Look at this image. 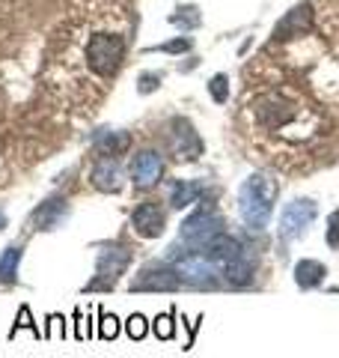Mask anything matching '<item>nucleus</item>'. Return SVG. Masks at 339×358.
I'll return each instance as SVG.
<instances>
[{
  "instance_id": "nucleus-1",
  "label": "nucleus",
  "mask_w": 339,
  "mask_h": 358,
  "mask_svg": "<svg viewBox=\"0 0 339 358\" xmlns=\"http://www.w3.org/2000/svg\"><path fill=\"white\" fill-rule=\"evenodd\" d=\"M277 182L265 173H253L247 176L241 188H239V212L241 221L250 230H265L274 215V200H277Z\"/></svg>"
},
{
  "instance_id": "nucleus-2",
  "label": "nucleus",
  "mask_w": 339,
  "mask_h": 358,
  "mask_svg": "<svg viewBox=\"0 0 339 358\" xmlns=\"http://www.w3.org/2000/svg\"><path fill=\"white\" fill-rule=\"evenodd\" d=\"M86 69L98 78H113L126 60V36L116 30H93L84 42Z\"/></svg>"
},
{
  "instance_id": "nucleus-3",
  "label": "nucleus",
  "mask_w": 339,
  "mask_h": 358,
  "mask_svg": "<svg viewBox=\"0 0 339 358\" xmlns=\"http://www.w3.org/2000/svg\"><path fill=\"white\" fill-rule=\"evenodd\" d=\"M167 263L176 268V275L182 278V284H188V287L214 289L220 284V268L209 254L188 251L185 245H173L167 254Z\"/></svg>"
},
{
  "instance_id": "nucleus-4",
  "label": "nucleus",
  "mask_w": 339,
  "mask_h": 358,
  "mask_svg": "<svg viewBox=\"0 0 339 358\" xmlns=\"http://www.w3.org/2000/svg\"><path fill=\"white\" fill-rule=\"evenodd\" d=\"M223 233H226L223 215L214 206L202 203L197 212H190V215L182 221V227H179V242H182L188 251L206 254L211 245L223 236Z\"/></svg>"
},
{
  "instance_id": "nucleus-5",
  "label": "nucleus",
  "mask_w": 339,
  "mask_h": 358,
  "mask_svg": "<svg viewBox=\"0 0 339 358\" xmlns=\"http://www.w3.org/2000/svg\"><path fill=\"white\" fill-rule=\"evenodd\" d=\"M131 266V248L122 242H107L101 245L98 260H96V278L84 289L96 293V289H113V284L119 281V275H126Z\"/></svg>"
},
{
  "instance_id": "nucleus-6",
  "label": "nucleus",
  "mask_w": 339,
  "mask_h": 358,
  "mask_svg": "<svg viewBox=\"0 0 339 358\" xmlns=\"http://www.w3.org/2000/svg\"><path fill=\"white\" fill-rule=\"evenodd\" d=\"M315 215H319V206H315V200H310V197H298V200H292V203H286L280 212V239L282 242L301 239L303 233L312 227Z\"/></svg>"
},
{
  "instance_id": "nucleus-7",
  "label": "nucleus",
  "mask_w": 339,
  "mask_h": 358,
  "mask_svg": "<svg viewBox=\"0 0 339 358\" xmlns=\"http://www.w3.org/2000/svg\"><path fill=\"white\" fill-rule=\"evenodd\" d=\"M167 143H170V152H173L176 162H197L202 150H206V143H202L197 129L190 126V120H185V117H176L170 122Z\"/></svg>"
},
{
  "instance_id": "nucleus-8",
  "label": "nucleus",
  "mask_w": 339,
  "mask_h": 358,
  "mask_svg": "<svg viewBox=\"0 0 339 358\" xmlns=\"http://www.w3.org/2000/svg\"><path fill=\"white\" fill-rule=\"evenodd\" d=\"M182 287V278L170 263H149L140 268V275L131 281V293H176Z\"/></svg>"
},
{
  "instance_id": "nucleus-9",
  "label": "nucleus",
  "mask_w": 339,
  "mask_h": 358,
  "mask_svg": "<svg viewBox=\"0 0 339 358\" xmlns=\"http://www.w3.org/2000/svg\"><path fill=\"white\" fill-rule=\"evenodd\" d=\"M131 227L137 230V236H143V239H158L167 227V215L155 200H146V203H140L131 212Z\"/></svg>"
},
{
  "instance_id": "nucleus-10",
  "label": "nucleus",
  "mask_w": 339,
  "mask_h": 358,
  "mask_svg": "<svg viewBox=\"0 0 339 358\" xmlns=\"http://www.w3.org/2000/svg\"><path fill=\"white\" fill-rule=\"evenodd\" d=\"M164 176V159L155 150H143L131 159V179L137 188H152Z\"/></svg>"
},
{
  "instance_id": "nucleus-11",
  "label": "nucleus",
  "mask_w": 339,
  "mask_h": 358,
  "mask_svg": "<svg viewBox=\"0 0 339 358\" xmlns=\"http://www.w3.org/2000/svg\"><path fill=\"white\" fill-rule=\"evenodd\" d=\"M220 268V278L229 287H247L253 281V272H256V257H253V251L244 245V251H239L232 257V260H226V263H220L218 266Z\"/></svg>"
},
{
  "instance_id": "nucleus-12",
  "label": "nucleus",
  "mask_w": 339,
  "mask_h": 358,
  "mask_svg": "<svg viewBox=\"0 0 339 358\" xmlns=\"http://www.w3.org/2000/svg\"><path fill=\"white\" fill-rule=\"evenodd\" d=\"M66 221H69V203L60 197L45 200V203H39L30 215L33 230H60Z\"/></svg>"
},
{
  "instance_id": "nucleus-13",
  "label": "nucleus",
  "mask_w": 339,
  "mask_h": 358,
  "mask_svg": "<svg viewBox=\"0 0 339 358\" xmlns=\"http://www.w3.org/2000/svg\"><path fill=\"white\" fill-rule=\"evenodd\" d=\"M89 182H93L98 192H119L122 188V167L116 164L113 155H101V159L93 164V173H89Z\"/></svg>"
},
{
  "instance_id": "nucleus-14",
  "label": "nucleus",
  "mask_w": 339,
  "mask_h": 358,
  "mask_svg": "<svg viewBox=\"0 0 339 358\" xmlns=\"http://www.w3.org/2000/svg\"><path fill=\"white\" fill-rule=\"evenodd\" d=\"M312 27V6L310 3H301L295 6L292 13L282 15V21L274 27V39H292V36H301Z\"/></svg>"
},
{
  "instance_id": "nucleus-15",
  "label": "nucleus",
  "mask_w": 339,
  "mask_h": 358,
  "mask_svg": "<svg viewBox=\"0 0 339 358\" xmlns=\"http://www.w3.org/2000/svg\"><path fill=\"white\" fill-rule=\"evenodd\" d=\"M202 194H206V182H202V179H176V182L170 185V206L188 209L190 203H199Z\"/></svg>"
},
{
  "instance_id": "nucleus-16",
  "label": "nucleus",
  "mask_w": 339,
  "mask_h": 358,
  "mask_svg": "<svg viewBox=\"0 0 339 358\" xmlns=\"http://www.w3.org/2000/svg\"><path fill=\"white\" fill-rule=\"evenodd\" d=\"M128 143H131L128 131H110V129H101V131L93 134V147H96V152H101V155H119V152H126V150H128Z\"/></svg>"
},
{
  "instance_id": "nucleus-17",
  "label": "nucleus",
  "mask_w": 339,
  "mask_h": 358,
  "mask_svg": "<svg viewBox=\"0 0 339 358\" xmlns=\"http://www.w3.org/2000/svg\"><path fill=\"white\" fill-rule=\"evenodd\" d=\"M324 278H327V268H324V263H319V260H301V263L295 266V284H298L301 289H315V287H322Z\"/></svg>"
},
{
  "instance_id": "nucleus-18",
  "label": "nucleus",
  "mask_w": 339,
  "mask_h": 358,
  "mask_svg": "<svg viewBox=\"0 0 339 358\" xmlns=\"http://www.w3.org/2000/svg\"><path fill=\"white\" fill-rule=\"evenodd\" d=\"M21 245H9L0 254V284H15L18 281V263H21Z\"/></svg>"
},
{
  "instance_id": "nucleus-19",
  "label": "nucleus",
  "mask_w": 339,
  "mask_h": 358,
  "mask_svg": "<svg viewBox=\"0 0 339 358\" xmlns=\"http://www.w3.org/2000/svg\"><path fill=\"white\" fill-rule=\"evenodd\" d=\"M170 24H176V27H182V30H194L199 24V9L197 6L179 9L176 15H170Z\"/></svg>"
},
{
  "instance_id": "nucleus-20",
  "label": "nucleus",
  "mask_w": 339,
  "mask_h": 358,
  "mask_svg": "<svg viewBox=\"0 0 339 358\" xmlns=\"http://www.w3.org/2000/svg\"><path fill=\"white\" fill-rule=\"evenodd\" d=\"M209 93H211V99L218 105H226V102H229V78H226V75H214L209 81Z\"/></svg>"
},
{
  "instance_id": "nucleus-21",
  "label": "nucleus",
  "mask_w": 339,
  "mask_h": 358,
  "mask_svg": "<svg viewBox=\"0 0 339 358\" xmlns=\"http://www.w3.org/2000/svg\"><path fill=\"white\" fill-rule=\"evenodd\" d=\"M173 317H176V310H170V313H161V317H155L152 322V331H155V338H161V341H173Z\"/></svg>"
},
{
  "instance_id": "nucleus-22",
  "label": "nucleus",
  "mask_w": 339,
  "mask_h": 358,
  "mask_svg": "<svg viewBox=\"0 0 339 358\" xmlns=\"http://www.w3.org/2000/svg\"><path fill=\"white\" fill-rule=\"evenodd\" d=\"M126 331H128L131 341H143L146 331H149V322H146L143 313H131V317L126 320Z\"/></svg>"
},
{
  "instance_id": "nucleus-23",
  "label": "nucleus",
  "mask_w": 339,
  "mask_h": 358,
  "mask_svg": "<svg viewBox=\"0 0 339 358\" xmlns=\"http://www.w3.org/2000/svg\"><path fill=\"white\" fill-rule=\"evenodd\" d=\"M21 329H30V331H33V334H36V338H39V326H36V322H33V313H30V308H27V305H21V310H18V320H15V326L9 329V338H15V334H18Z\"/></svg>"
},
{
  "instance_id": "nucleus-24",
  "label": "nucleus",
  "mask_w": 339,
  "mask_h": 358,
  "mask_svg": "<svg viewBox=\"0 0 339 358\" xmlns=\"http://www.w3.org/2000/svg\"><path fill=\"white\" fill-rule=\"evenodd\" d=\"M98 322H101V329H98V338H101V341H113V338L119 334V320L113 317V313H105V310H101Z\"/></svg>"
},
{
  "instance_id": "nucleus-25",
  "label": "nucleus",
  "mask_w": 339,
  "mask_h": 358,
  "mask_svg": "<svg viewBox=\"0 0 339 358\" xmlns=\"http://www.w3.org/2000/svg\"><path fill=\"white\" fill-rule=\"evenodd\" d=\"M158 87H161V75H158V72H143V75L137 78V90H140L143 96L155 93Z\"/></svg>"
},
{
  "instance_id": "nucleus-26",
  "label": "nucleus",
  "mask_w": 339,
  "mask_h": 358,
  "mask_svg": "<svg viewBox=\"0 0 339 358\" xmlns=\"http://www.w3.org/2000/svg\"><path fill=\"white\" fill-rule=\"evenodd\" d=\"M327 245H331L333 251H339V209H333L331 215H327Z\"/></svg>"
},
{
  "instance_id": "nucleus-27",
  "label": "nucleus",
  "mask_w": 339,
  "mask_h": 358,
  "mask_svg": "<svg viewBox=\"0 0 339 358\" xmlns=\"http://www.w3.org/2000/svg\"><path fill=\"white\" fill-rule=\"evenodd\" d=\"M149 51H164V54H182V51H190V39H173V42H164V45H155Z\"/></svg>"
},
{
  "instance_id": "nucleus-28",
  "label": "nucleus",
  "mask_w": 339,
  "mask_h": 358,
  "mask_svg": "<svg viewBox=\"0 0 339 358\" xmlns=\"http://www.w3.org/2000/svg\"><path fill=\"white\" fill-rule=\"evenodd\" d=\"M45 338H66V320L60 313H51L48 317V329H45Z\"/></svg>"
},
{
  "instance_id": "nucleus-29",
  "label": "nucleus",
  "mask_w": 339,
  "mask_h": 358,
  "mask_svg": "<svg viewBox=\"0 0 339 358\" xmlns=\"http://www.w3.org/2000/svg\"><path fill=\"white\" fill-rule=\"evenodd\" d=\"M75 320H77V341H89L93 338V329H89V320L81 317V310L75 313Z\"/></svg>"
},
{
  "instance_id": "nucleus-30",
  "label": "nucleus",
  "mask_w": 339,
  "mask_h": 358,
  "mask_svg": "<svg viewBox=\"0 0 339 358\" xmlns=\"http://www.w3.org/2000/svg\"><path fill=\"white\" fill-rule=\"evenodd\" d=\"M3 227H6V212L0 209V230H3Z\"/></svg>"
}]
</instances>
